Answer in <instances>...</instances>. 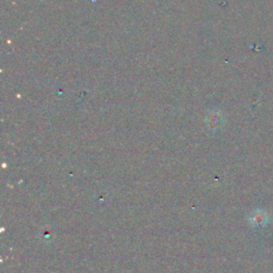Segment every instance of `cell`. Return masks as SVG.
Masks as SVG:
<instances>
[{
    "mask_svg": "<svg viewBox=\"0 0 273 273\" xmlns=\"http://www.w3.org/2000/svg\"><path fill=\"white\" fill-rule=\"evenodd\" d=\"M269 221L268 213L261 209H256L254 210L251 216H250V223L253 225L254 228H259V226H265Z\"/></svg>",
    "mask_w": 273,
    "mask_h": 273,
    "instance_id": "6da1fadb",
    "label": "cell"
}]
</instances>
